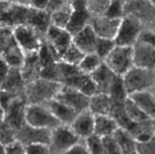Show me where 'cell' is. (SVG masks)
<instances>
[{
    "instance_id": "1",
    "label": "cell",
    "mask_w": 155,
    "mask_h": 154,
    "mask_svg": "<svg viewBox=\"0 0 155 154\" xmlns=\"http://www.w3.org/2000/svg\"><path fill=\"white\" fill-rule=\"evenodd\" d=\"M63 85L39 78L26 85L24 96L27 104H43L45 105L55 99Z\"/></svg>"
},
{
    "instance_id": "2",
    "label": "cell",
    "mask_w": 155,
    "mask_h": 154,
    "mask_svg": "<svg viewBox=\"0 0 155 154\" xmlns=\"http://www.w3.org/2000/svg\"><path fill=\"white\" fill-rule=\"evenodd\" d=\"M129 95L149 91L155 85V69L134 66L123 76Z\"/></svg>"
},
{
    "instance_id": "3",
    "label": "cell",
    "mask_w": 155,
    "mask_h": 154,
    "mask_svg": "<svg viewBox=\"0 0 155 154\" xmlns=\"http://www.w3.org/2000/svg\"><path fill=\"white\" fill-rule=\"evenodd\" d=\"M145 27L132 15H124L120 21L114 41L117 45L133 47L139 39Z\"/></svg>"
},
{
    "instance_id": "4",
    "label": "cell",
    "mask_w": 155,
    "mask_h": 154,
    "mask_svg": "<svg viewBox=\"0 0 155 154\" xmlns=\"http://www.w3.org/2000/svg\"><path fill=\"white\" fill-rule=\"evenodd\" d=\"M104 63L117 75L123 77L134 66L133 47L116 45Z\"/></svg>"
},
{
    "instance_id": "5",
    "label": "cell",
    "mask_w": 155,
    "mask_h": 154,
    "mask_svg": "<svg viewBox=\"0 0 155 154\" xmlns=\"http://www.w3.org/2000/svg\"><path fill=\"white\" fill-rule=\"evenodd\" d=\"M13 31L15 41L25 54L38 52L45 40V36L27 24L18 26Z\"/></svg>"
},
{
    "instance_id": "6",
    "label": "cell",
    "mask_w": 155,
    "mask_h": 154,
    "mask_svg": "<svg viewBox=\"0 0 155 154\" xmlns=\"http://www.w3.org/2000/svg\"><path fill=\"white\" fill-rule=\"evenodd\" d=\"M124 10V15L137 18L145 29L155 30V5L149 0H128Z\"/></svg>"
},
{
    "instance_id": "7",
    "label": "cell",
    "mask_w": 155,
    "mask_h": 154,
    "mask_svg": "<svg viewBox=\"0 0 155 154\" xmlns=\"http://www.w3.org/2000/svg\"><path fill=\"white\" fill-rule=\"evenodd\" d=\"M26 122L39 128L52 130L61 124L48 107L43 104H28L26 111Z\"/></svg>"
},
{
    "instance_id": "8",
    "label": "cell",
    "mask_w": 155,
    "mask_h": 154,
    "mask_svg": "<svg viewBox=\"0 0 155 154\" xmlns=\"http://www.w3.org/2000/svg\"><path fill=\"white\" fill-rule=\"evenodd\" d=\"M80 140L70 125H60L51 130L48 146L52 154H64Z\"/></svg>"
},
{
    "instance_id": "9",
    "label": "cell",
    "mask_w": 155,
    "mask_h": 154,
    "mask_svg": "<svg viewBox=\"0 0 155 154\" xmlns=\"http://www.w3.org/2000/svg\"><path fill=\"white\" fill-rule=\"evenodd\" d=\"M45 41L61 60L65 51L72 45L73 36L67 29L51 25L45 33Z\"/></svg>"
},
{
    "instance_id": "10",
    "label": "cell",
    "mask_w": 155,
    "mask_h": 154,
    "mask_svg": "<svg viewBox=\"0 0 155 154\" xmlns=\"http://www.w3.org/2000/svg\"><path fill=\"white\" fill-rule=\"evenodd\" d=\"M51 130L39 128L26 123L16 131V140L24 146L36 143L48 144Z\"/></svg>"
},
{
    "instance_id": "11",
    "label": "cell",
    "mask_w": 155,
    "mask_h": 154,
    "mask_svg": "<svg viewBox=\"0 0 155 154\" xmlns=\"http://www.w3.org/2000/svg\"><path fill=\"white\" fill-rule=\"evenodd\" d=\"M27 105L25 96L22 95L15 98L5 110L4 120L15 131L27 123L26 111Z\"/></svg>"
},
{
    "instance_id": "12",
    "label": "cell",
    "mask_w": 155,
    "mask_h": 154,
    "mask_svg": "<svg viewBox=\"0 0 155 154\" xmlns=\"http://www.w3.org/2000/svg\"><path fill=\"white\" fill-rule=\"evenodd\" d=\"M55 99L67 104L80 113L89 109L90 98L86 96L77 89L69 86L62 85Z\"/></svg>"
},
{
    "instance_id": "13",
    "label": "cell",
    "mask_w": 155,
    "mask_h": 154,
    "mask_svg": "<svg viewBox=\"0 0 155 154\" xmlns=\"http://www.w3.org/2000/svg\"><path fill=\"white\" fill-rule=\"evenodd\" d=\"M31 6L13 2L8 10L0 17V27L12 28L27 24Z\"/></svg>"
},
{
    "instance_id": "14",
    "label": "cell",
    "mask_w": 155,
    "mask_h": 154,
    "mask_svg": "<svg viewBox=\"0 0 155 154\" xmlns=\"http://www.w3.org/2000/svg\"><path fill=\"white\" fill-rule=\"evenodd\" d=\"M134 66L155 69V49L145 41L139 39L133 46Z\"/></svg>"
},
{
    "instance_id": "15",
    "label": "cell",
    "mask_w": 155,
    "mask_h": 154,
    "mask_svg": "<svg viewBox=\"0 0 155 154\" xmlns=\"http://www.w3.org/2000/svg\"><path fill=\"white\" fill-rule=\"evenodd\" d=\"M121 19L109 18L106 15L92 17L90 25L98 37L114 39L119 29Z\"/></svg>"
},
{
    "instance_id": "16",
    "label": "cell",
    "mask_w": 155,
    "mask_h": 154,
    "mask_svg": "<svg viewBox=\"0 0 155 154\" xmlns=\"http://www.w3.org/2000/svg\"><path fill=\"white\" fill-rule=\"evenodd\" d=\"M70 126L81 140H86L94 134L95 115L89 109L84 110L77 114Z\"/></svg>"
},
{
    "instance_id": "17",
    "label": "cell",
    "mask_w": 155,
    "mask_h": 154,
    "mask_svg": "<svg viewBox=\"0 0 155 154\" xmlns=\"http://www.w3.org/2000/svg\"><path fill=\"white\" fill-rule=\"evenodd\" d=\"M20 69L26 85L41 78L42 66L38 57V52L25 54V59Z\"/></svg>"
},
{
    "instance_id": "18",
    "label": "cell",
    "mask_w": 155,
    "mask_h": 154,
    "mask_svg": "<svg viewBox=\"0 0 155 154\" xmlns=\"http://www.w3.org/2000/svg\"><path fill=\"white\" fill-rule=\"evenodd\" d=\"M98 36L89 24L73 36V43L85 54L95 51Z\"/></svg>"
},
{
    "instance_id": "19",
    "label": "cell",
    "mask_w": 155,
    "mask_h": 154,
    "mask_svg": "<svg viewBox=\"0 0 155 154\" xmlns=\"http://www.w3.org/2000/svg\"><path fill=\"white\" fill-rule=\"evenodd\" d=\"M92 16L87 9V6L73 8V11L66 29L72 36L90 24Z\"/></svg>"
},
{
    "instance_id": "20",
    "label": "cell",
    "mask_w": 155,
    "mask_h": 154,
    "mask_svg": "<svg viewBox=\"0 0 155 154\" xmlns=\"http://www.w3.org/2000/svg\"><path fill=\"white\" fill-rule=\"evenodd\" d=\"M45 106L48 107L61 125H71L78 114L74 109L57 99L52 100L45 104Z\"/></svg>"
},
{
    "instance_id": "21",
    "label": "cell",
    "mask_w": 155,
    "mask_h": 154,
    "mask_svg": "<svg viewBox=\"0 0 155 154\" xmlns=\"http://www.w3.org/2000/svg\"><path fill=\"white\" fill-rule=\"evenodd\" d=\"M90 76L96 84L98 93L108 95L109 91L116 79L117 75L106 66L105 63H103L98 69L91 74Z\"/></svg>"
},
{
    "instance_id": "22",
    "label": "cell",
    "mask_w": 155,
    "mask_h": 154,
    "mask_svg": "<svg viewBox=\"0 0 155 154\" xmlns=\"http://www.w3.org/2000/svg\"><path fill=\"white\" fill-rule=\"evenodd\" d=\"M26 85L20 68L12 67L6 79L0 86V90L17 95H24Z\"/></svg>"
},
{
    "instance_id": "23",
    "label": "cell",
    "mask_w": 155,
    "mask_h": 154,
    "mask_svg": "<svg viewBox=\"0 0 155 154\" xmlns=\"http://www.w3.org/2000/svg\"><path fill=\"white\" fill-rule=\"evenodd\" d=\"M137 143L148 140L155 135L154 120L148 119L139 122H133L127 129Z\"/></svg>"
},
{
    "instance_id": "24",
    "label": "cell",
    "mask_w": 155,
    "mask_h": 154,
    "mask_svg": "<svg viewBox=\"0 0 155 154\" xmlns=\"http://www.w3.org/2000/svg\"><path fill=\"white\" fill-rule=\"evenodd\" d=\"M27 25H30L37 30L43 36L51 27V15L45 10H41L31 6Z\"/></svg>"
},
{
    "instance_id": "25",
    "label": "cell",
    "mask_w": 155,
    "mask_h": 154,
    "mask_svg": "<svg viewBox=\"0 0 155 154\" xmlns=\"http://www.w3.org/2000/svg\"><path fill=\"white\" fill-rule=\"evenodd\" d=\"M148 119L155 120V97L150 91L139 92L130 95Z\"/></svg>"
},
{
    "instance_id": "26",
    "label": "cell",
    "mask_w": 155,
    "mask_h": 154,
    "mask_svg": "<svg viewBox=\"0 0 155 154\" xmlns=\"http://www.w3.org/2000/svg\"><path fill=\"white\" fill-rule=\"evenodd\" d=\"M119 128L114 119L109 115L95 116L94 134L101 137L113 135Z\"/></svg>"
},
{
    "instance_id": "27",
    "label": "cell",
    "mask_w": 155,
    "mask_h": 154,
    "mask_svg": "<svg viewBox=\"0 0 155 154\" xmlns=\"http://www.w3.org/2000/svg\"><path fill=\"white\" fill-rule=\"evenodd\" d=\"M111 106V100L108 95L98 93L90 98L89 110L95 116L109 115Z\"/></svg>"
},
{
    "instance_id": "28",
    "label": "cell",
    "mask_w": 155,
    "mask_h": 154,
    "mask_svg": "<svg viewBox=\"0 0 155 154\" xmlns=\"http://www.w3.org/2000/svg\"><path fill=\"white\" fill-rule=\"evenodd\" d=\"M115 139L120 147L122 154H133L137 152V142L123 128H118L114 134Z\"/></svg>"
},
{
    "instance_id": "29",
    "label": "cell",
    "mask_w": 155,
    "mask_h": 154,
    "mask_svg": "<svg viewBox=\"0 0 155 154\" xmlns=\"http://www.w3.org/2000/svg\"><path fill=\"white\" fill-rule=\"evenodd\" d=\"M108 95L111 100L112 104H124L130 97L122 76L117 75L109 91Z\"/></svg>"
},
{
    "instance_id": "30",
    "label": "cell",
    "mask_w": 155,
    "mask_h": 154,
    "mask_svg": "<svg viewBox=\"0 0 155 154\" xmlns=\"http://www.w3.org/2000/svg\"><path fill=\"white\" fill-rule=\"evenodd\" d=\"M11 67L21 68L25 59V53L15 41L2 55Z\"/></svg>"
},
{
    "instance_id": "31",
    "label": "cell",
    "mask_w": 155,
    "mask_h": 154,
    "mask_svg": "<svg viewBox=\"0 0 155 154\" xmlns=\"http://www.w3.org/2000/svg\"><path fill=\"white\" fill-rule=\"evenodd\" d=\"M104 63V60L95 52L85 54L83 58L78 64L79 69L83 73L90 75L98 69Z\"/></svg>"
},
{
    "instance_id": "32",
    "label": "cell",
    "mask_w": 155,
    "mask_h": 154,
    "mask_svg": "<svg viewBox=\"0 0 155 154\" xmlns=\"http://www.w3.org/2000/svg\"><path fill=\"white\" fill-rule=\"evenodd\" d=\"M109 116L114 119L120 128L127 130L133 123L127 116L124 108V104H112Z\"/></svg>"
},
{
    "instance_id": "33",
    "label": "cell",
    "mask_w": 155,
    "mask_h": 154,
    "mask_svg": "<svg viewBox=\"0 0 155 154\" xmlns=\"http://www.w3.org/2000/svg\"><path fill=\"white\" fill-rule=\"evenodd\" d=\"M124 108H125L127 116L131 122H139L150 119L147 117L146 115L143 113L140 107L136 104V102L133 101L130 97L124 103Z\"/></svg>"
},
{
    "instance_id": "34",
    "label": "cell",
    "mask_w": 155,
    "mask_h": 154,
    "mask_svg": "<svg viewBox=\"0 0 155 154\" xmlns=\"http://www.w3.org/2000/svg\"><path fill=\"white\" fill-rule=\"evenodd\" d=\"M38 57L42 68L50 66L53 63L61 60L52 48L44 40L42 46L38 51Z\"/></svg>"
},
{
    "instance_id": "35",
    "label": "cell",
    "mask_w": 155,
    "mask_h": 154,
    "mask_svg": "<svg viewBox=\"0 0 155 154\" xmlns=\"http://www.w3.org/2000/svg\"><path fill=\"white\" fill-rule=\"evenodd\" d=\"M72 11L73 8L71 5L68 6L65 8L58 11L50 14L51 15V25L54 26V27H60V28L66 29L67 26L69 23Z\"/></svg>"
},
{
    "instance_id": "36",
    "label": "cell",
    "mask_w": 155,
    "mask_h": 154,
    "mask_svg": "<svg viewBox=\"0 0 155 154\" xmlns=\"http://www.w3.org/2000/svg\"><path fill=\"white\" fill-rule=\"evenodd\" d=\"M114 0H87L86 6L92 17L102 16L107 11Z\"/></svg>"
},
{
    "instance_id": "37",
    "label": "cell",
    "mask_w": 155,
    "mask_h": 154,
    "mask_svg": "<svg viewBox=\"0 0 155 154\" xmlns=\"http://www.w3.org/2000/svg\"><path fill=\"white\" fill-rule=\"evenodd\" d=\"M16 141V131L3 119L0 122V143L5 146Z\"/></svg>"
},
{
    "instance_id": "38",
    "label": "cell",
    "mask_w": 155,
    "mask_h": 154,
    "mask_svg": "<svg viewBox=\"0 0 155 154\" xmlns=\"http://www.w3.org/2000/svg\"><path fill=\"white\" fill-rule=\"evenodd\" d=\"M15 42L13 28L9 27H0V56Z\"/></svg>"
},
{
    "instance_id": "39",
    "label": "cell",
    "mask_w": 155,
    "mask_h": 154,
    "mask_svg": "<svg viewBox=\"0 0 155 154\" xmlns=\"http://www.w3.org/2000/svg\"><path fill=\"white\" fill-rule=\"evenodd\" d=\"M116 45L114 39L98 37L95 52L104 60L107 57V55L113 51Z\"/></svg>"
},
{
    "instance_id": "40",
    "label": "cell",
    "mask_w": 155,
    "mask_h": 154,
    "mask_svg": "<svg viewBox=\"0 0 155 154\" xmlns=\"http://www.w3.org/2000/svg\"><path fill=\"white\" fill-rule=\"evenodd\" d=\"M84 56V53L80 51L74 43H72V45L65 51L61 60H63L66 63H71V64L78 66Z\"/></svg>"
},
{
    "instance_id": "41",
    "label": "cell",
    "mask_w": 155,
    "mask_h": 154,
    "mask_svg": "<svg viewBox=\"0 0 155 154\" xmlns=\"http://www.w3.org/2000/svg\"><path fill=\"white\" fill-rule=\"evenodd\" d=\"M84 140L89 154H104L102 137L94 134Z\"/></svg>"
},
{
    "instance_id": "42",
    "label": "cell",
    "mask_w": 155,
    "mask_h": 154,
    "mask_svg": "<svg viewBox=\"0 0 155 154\" xmlns=\"http://www.w3.org/2000/svg\"><path fill=\"white\" fill-rule=\"evenodd\" d=\"M103 145H104V154H122L120 147L114 136L110 135L102 137Z\"/></svg>"
},
{
    "instance_id": "43",
    "label": "cell",
    "mask_w": 155,
    "mask_h": 154,
    "mask_svg": "<svg viewBox=\"0 0 155 154\" xmlns=\"http://www.w3.org/2000/svg\"><path fill=\"white\" fill-rule=\"evenodd\" d=\"M124 3L122 2L120 0H114L104 15L109 18L121 19L124 16Z\"/></svg>"
},
{
    "instance_id": "44",
    "label": "cell",
    "mask_w": 155,
    "mask_h": 154,
    "mask_svg": "<svg viewBox=\"0 0 155 154\" xmlns=\"http://www.w3.org/2000/svg\"><path fill=\"white\" fill-rule=\"evenodd\" d=\"M138 154H155V135L148 140L137 143Z\"/></svg>"
},
{
    "instance_id": "45",
    "label": "cell",
    "mask_w": 155,
    "mask_h": 154,
    "mask_svg": "<svg viewBox=\"0 0 155 154\" xmlns=\"http://www.w3.org/2000/svg\"><path fill=\"white\" fill-rule=\"evenodd\" d=\"M27 154H52L48 144L36 143L26 146Z\"/></svg>"
},
{
    "instance_id": "46",
    "label": "cell",
    "mask_w": 155,
    "mask_h": 154,
    "mask_svg": "<svg viewBox=\"0 0 155 154\" xmlns=\"http://www.w3.org/2000/svg\"><path fill=\"white\" fill-rule=\"evenodd\" d=\"M69 5H71L69 0H50L45 11L51 14L65 8Z\"/></svg>"
},
{
    "instance_id": "47",
    "label": "cell",
    "mask_w": 155,
    "mask_h": 154,
    "mask_svg": "<svg viewBox=\"0 0 155 154\" xmlns=\"http://www.w3.org/2000/svg\"><path fill=\"white\" fill-rule=\"evenodd\" d=\"M6 154H27L26 146L18 141H15L12 144L5 146Z\"/></svg>"
},
{
    "instance_id": "48",
    "label": "cell",
    "mask_w": 155,
    "mask_h": 154,
    "mask_svg": "<svg viewBox=\"0 0 155 154\" xmlns=\"http://www.w3.org/2000/svg\"><path fill=\"white\" fill-rule=\"evenodd\" d=\"M64 154H89V152L88 151L85 140H82Z\"/></svg>"
},
{
    "instance_id": "49",
    "label": "cell",
    "mask_w": 155,
    "mask_h": 154,
    "mask_svg": "<svg viewBox=\"0 0 155 154\" xmlns=\"http://www.w3.org/2000/svg\"><path fill=\"white\" fill-rule=\"evenodd\" d=\"M139 39L145 41L148 44L151 45L155 49V31L149 29H145L142 31Z\"/></svg>"
},
{
    "instance_id": "50",
    "label": "cell",
    "mask_w": 155,
    "mask_h": 154,
    "mask_svg": "<svg viewBox=\"0 0 155 154\" xmlns=\"http://www.w3.org/2000/svg\"><path fill=\"white\" fill-rule=\"evenodd\" d=\"M11 68L12 67L5 60V59L0 56V86L7 77Z\"/></svg>"
},
{
    "instance_id": "51",
    "label": "cell",
    "mask_w": 155,
    "mask_h": 154,
    "mask_svg": "<svg viewBox=\"0 0 155 154\" xmlns=\"http://www.w3.org/2000/svg\"><path fill=\"white\" fill-rule=\"evenodd\" d=\"M49 1L50 0H31L30 5L35 8L45 10Z\"/></svg>"
},
{
    "instance_id": "52",
    "label": "cell",
    "mask_w": 155,
    "mask_h": 154,
    "mask_svg": "<svg viewBox=\"0 0 155 154\" xmlns=\"http://www.w3.org/2000/svg\"><path fill=\"white\" fill-rule=\"evenodd\" d=\"M13 2L7 1H0V17L2 16L9 9Z\"/></svg>"
},
{
    "instance_id": "53",
    "label": "cell",
    "mask_w": 155,
    "mask_h": 154,
    "mask_svg": "<svg viewBox=\"0 0 155 154\" xmlns=\"http://www.w3.org/2000/svg\"><path fill=\"white\" fill-rule=\"evenodd\" d=\"M30 1H31V0H16V3L26 5H30Z\"/></svg>"
},
{
    "instance_id": "54",
    "label": "cell",
    "mask_w": 155,
    "mask_h": 154,
    "mask_svg": "<svg viewBox=\"0 0 155 154\" xmlns=\"http://www.w3.org/2000/svg\"><path fill=\"white\" fill-rule=\"evenodd\" d=\"M4 116H5V112L4 110H3L1 104H0V122L4 119Z\"/></svg>"
},
{
    "instance_id": "55",
    "label": "cell",
    "mask_w": 155,
    "mask_h": 154,
    "mask_svg": "<svg viewBox=\"0 0 155 154\" xmlns=\"http://www.w3.org/2000/svg\"><path fill=\"white\" fill-rule=\"evenodd\" d=\"M0 154H6L5 146L0 143Z\"/></svg>"
},
{
    "instance_id": "56",
    "label": "cell",
    "mask_w": 155,
    "mask_h": 154,
    "mask_svg": "<svg viewBox=\"0 0 155 154\" xmlns=\"http://www.w3.org/2000/svg\"><path fill=\"white\" fill-rule=\"evenodd\" d=\"M149 91L151 92V93L153 94V95H154V96L155 97V85L153 88H151L150 89Z\"/></svg>"
},
{
    "instance_id": "57",
    "label": "cell",
    "mask_w": 155,
    "mask_h": 154,
    "mask_svg": "<svg viewBox=\"0 0 155 154\" xmlns=\"http://www.w3.org/2000/svg\"><path fill=\"white\" fill-rule=\"evenodd\" d=\"M0 1H7V2H11L16 3V0H0Z\"/></svg>"
},
{
    "instance_id": "58",
    "label": "cell",
    "mask_w": 155,
    "mask_h": 154,
    "mask_svg": "<svg viewBox=\"0 0 155 154\" xmlns=\"http://www.w3.org/2000/svg\"><path fill=\"white\" fill-rule=\"evenodd\" d=\"M120 1H121V2H124V4H125V3H126V2H127V1H128V0H120Z\"/></svg>"
},
{
    "instance_id": "59",
    "label": "cell",
    "mask_w": 155,
    "mask_h": 154,
    "mask_svg": "<svg viewBox=\"0 0 155 154\" xmlns=\"http://www.w3.org/2000/svg\"><path fill=\"white\" fill-rule=\"evenodd\" d=\"M149 1L151 2H152L153 4H154V5H155V0H149Z\"/></svg>"
},
{
    "instance_id": "60",
    "label": "cell",
    "mask_w": 155,
    "mask_h": 154,
    "mask_svg": "<svg viewBox=\"0 0 155 154\" xmlns=\"http://www.w3.org/2000/svg\"><path fill=\"white\" fill-rule=\"evenodd\" d=\"M154 133H155V120H154Z\"/></svg>"
},
{
    "instance_id": "61",
    "label": "cell",
    "mask_w": 155,
    "mask_h": 154,
    "mask_svg": "<svg viewBox=\"0 0 155 154\" xmlns=\"http://www.w3.org/2000/svg\"><path fill=\"white\" fill-rule=\"evenodd\" d=\"M133 154H138V153H137V152H136V153H133Z\"/></svg>"
},
{
    "instance_id": "62",
    "label": "cell",
    "mask_w": 155,
    "mask_h": 154,
    "mask_svg": "<svg viewBox=\"0 0 155 154\" xmlns=\"http://www.w3.org/2000/svg\"><path fill=\"white\" fill-rule=\"evenodd\" d=\"M154 30V31H155V30Z\"/></svg>"
}]
</instances>
